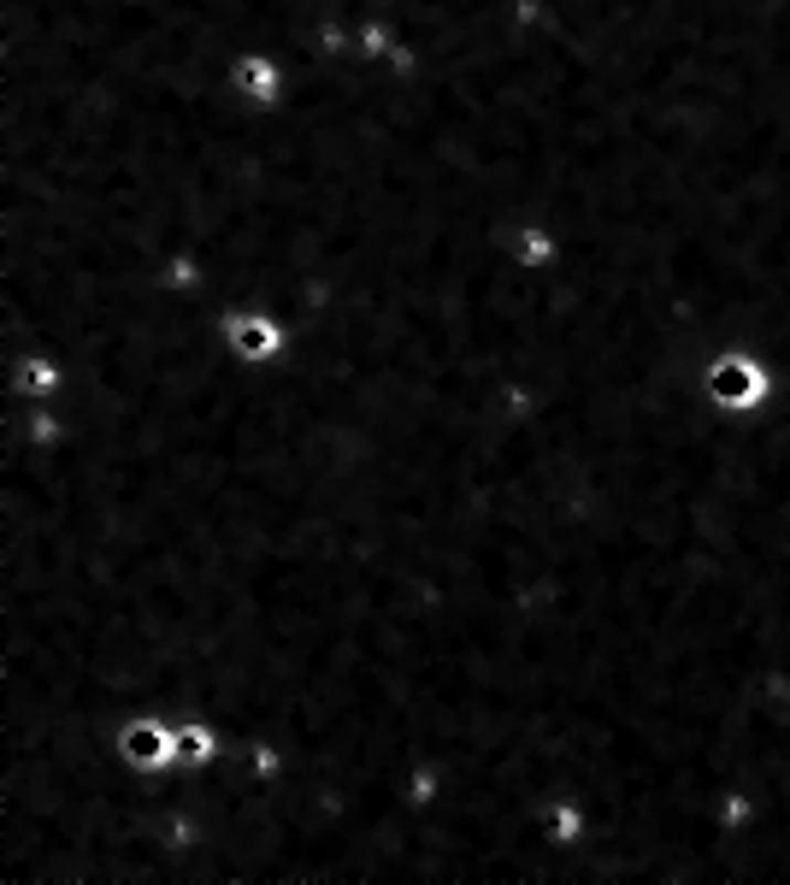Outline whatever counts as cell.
I'll return each mask as SVG.
<instances>
[{
  "label": "cell",
  "instance_id": "6",
  "mask_svg": "<svg viewBox=\"0 0 790 885\" xmlns=\"http://www.w3.org/2000/svg\"><path fill=\"white\" fill-rule=\"evenodd\" d=\"M236 83H243L248 95H260V100H266V95H278V83H271V65H266V60H248L243 72H236Z\"/></svg>",
  "mask_w": 790,
  "mask_h": 885
},
{
  "label": "cell",
  "instance_id": "1",
  "mask_svg": "<svg viewBox=\"0 0 790 885\" xmlns=\"http://www.w3.org/2000/svg\"><path fill=\"white\" fill-rule=\"evenodd\" d=\"M767 366L761 361H749V354H719V361L702 372V396H708L719 414H749V407H761L767 402Z\"/></svg>",
  "mask_w": 790,
  "mask_h": 885
},
{
  "label": "cell",
  "instance_id": "2",
  "mask_svg": "<svg viewBox=\"0 0 790 885\" xmlns=\"http://www.w3.org/2000/svg\"><path fill=\"white\" fill-rule=\"evenodd\" d=\"M113 750L136 774H160L166 761H178V726H160V721H148V714H136V721L118 726Z\"/></svg>",
  "mask_w": 790,
  "mask_h": 885
},
{
  "label": "cell",
  "instance_id": "7",
  "mask_svg": "<svg viewBox=\"0 0 790 885\" xmlns=\"http://www.w3.org/2000/svg\"><path fill=\"white\" fill-rule=\"evenodd\" d=\"M548 832H555L561 844L584 839V821H578V809H573V803H555V809H548Z\"/></svg>",
  "mask_w": 790,
  "mask_h": 885
},
{
  "label": "cell",
  "instance_id": "4",
  "mask_svg": "<svg viewBox=\"0 0 790 885\" xmlns=\"http://www.w3.org/2000/svg\"><path fill=\"white\" fill-rule=\"evenodd\" d=\"M218 756V732L207 721H178V761H213Z\"/></svg>",
  "mask_w": 790,
  "mask_h": 885
},
{
  "label": "cell",
  "instance_id": "5",
  "mask_svg": "<svg viewBox=\"0 0 790 885\" xmlns=\"http://www.w3.org/2000/svg\"><path fill=\"white\" fill-rule=\"evenodd\" d=\"M54 384H60V361H54V354H30V361H19V390H24V396H47Z\"/></svg>",
  "mask_w": 790,
  "mask_h": 885
},
{
  "label": "cell",
  "instance_id": "3",
  "mask_svg": "<svg viewBox=\"0 0 790 885\" xmlns=\"http://www.w3.org/2000/svg\"><path fill=\"white\" fill-rule=\"evenodd\" d=\"M225 343H231L236 361L266 366V361L284 354V326H278V313H231L225 319Z\"/></svg>",
  "mask_w": 790,
  "mask_h": 885
}]
</instances>
